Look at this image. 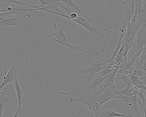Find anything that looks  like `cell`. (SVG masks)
I'll list each match as a JSON object with an SVG mask.
<instances>
[{
	"label": "cell",
	"mask_w": 146,
	"mask_h": 117,
	"mask_svg": "<svg viewBox=\"0 0 146 117\" xmlns=\"http://www.w3.org/2000/svg\"><path fill=\"white\" fill-rule=\"evenodd\" d=\"M83 117H86V116H83Z\"/></svg>",
	"instance_id": "cell-33"
},
{
	"label": "cell",
	"mask_w": 146,
	"mask_h": 117,
	"mask_svg": "<svg viewBox=\"0 0 146 117\" xmlns=\"http://www.w3.org/2000/svg\"><path fill=\"white\" fill-rule=\"evenodd\" d=\"M129 76L131 82L137 89H143L146 90V86L143 82L133 76L130 72Z\"/></svg>",
	"instance_id": "cell-21"
},
{
	"label": "cell",
	"mask_w": 146,
	"mask_h": 117,
	"mask_svg": "<svg viewBox=\"0 0 146 117\" xmlns=\"http://www.w3.org/2000/svg\"><path fill=\"white\" fill-rule=\"evenodd\" d=\"M70 102H78L84 104L88 107L89 110L92 111L96 117H99L98 110L100 107L98 105V98L92 95L90 97L76 98L70 97Z\"/></svg>",
	"instance_id": "cell-7"
},
{
	"label": "cell",
	"mask_w": 146,
	"mask_h": 117,
	"mask_svg": "<svg viewBox=\"0 0 146 117\" xmlns=\"http://www.w3.org/2000/svg\"><path fill=\"white\" fill-rule=\"evenodd\" d=\"M116 98L122 99L123 101L125 103L126 105L131 110L133 117H141L138 109L136 94L130 96H119Z\"/></svg>",
	"instance_id": "cell-9"
},
{
	"label": "cell",
	"mask_w": 146,
	"mask_h": 117,
	"mask_svg": "<svg viewBox=\"0 0 146 117\" xmlns=\"http://www.w3.org/2000/svg\"><path fill=\"white\" fill-rule=\"evenodd\" d=\"M0 94L1 95L0 99V117H1L4 107L7 104L9 99L7 97H4V94L1 92Z\"/></svg>",
	"instance_id": "cell-24"
},
{
	"label": "cell",
	"mask_w": 146,
	"mask_h": 117,
	"mask_svg": "<svg viewBox=\"0 0 146 117\" xmlns=\"http://www.w3.org/2000/svg\"><path fill=\"white\" fill-rule=\"evenodd\" d=\"M136 33L133 31L129 33H125L124 34L123 38L125 43L123 53L124 58H127V55L128 51L133 45L134 38Z\"/></svg>",
	"instance_id": "cell-12"
},
{
	"label": "cell",
	"mask_w": 146,
	"mask_h": 117,
	"mask_svg": "<svg viewBox=\"0 0 146 117\" xmlns=\"http://www.w3.org/2000/svg\"><path fill=\"white\" fill-rule=\"evenodd\" d=\"M19 78L17 74H16L15 80L12 82L15 86L17 95L18 105H25L24 102V95L25 90L22 89L21 87L18 82V79Z\"/></svg>",
	"instance_id": "cell-16"
},
{
	"label": "cell",
	"mask_w": 146,
	"mask_h": 117,
	"mask_svg": "<svg viewBox=\"0 0 146 117\" xmlns=\"http://www.w3.org/2000/svg\"><path fill=\"white\" fill-rule=\"evenodd\" d=\"M5 46L3 45H2L0 43V60L1 61L2 64L3 65V64L1 58V56L4 55L5 53L3 50V48Z\"/></svg>",
	"instance_id": "cell-29"
},
{
	"label": "cell",
	"mask_w": 146,
	"mask_h": 117,
	"mask_svg": "<svg viewBox=\"0 0 146 117\" xmlns=\"http://www.w3.org/2000/svg\"><path fill=\"white\" fill-rule=\"evenodd\" d=\"M105 64V62L101 63L99 61H97L94 64L90 65L87 68L82 69L78 70L77 69L76 66L73 64V70H71L73 72V75L84 74L86 76L82 79L86 82V85L89 83L93 75L98 72L100 71L103 69L106 68L105 66H101Z\"/></svg>",
	"instance_id": "cell-4"
},
{
	"label": "cell",
	"mask_w": 146,
	"mask_h": 117,
	"mask_svg": "<svg viewBox=\"0 0 146 117\" xmlns=\"http://www.w3.org/2000/svg\"><path fill=\"white\" fill-rule=\"evenodd\" d=\"M54 29L53 33L48 37H51L54 41L58 42L66 46L73 49L75 51H80L84 53L98 55L97 52L93 53L87 51L79 46H74L69 43L68 41L67 38L63 32L64 26L62 25L57 26L56 23L54 24Z\"/></svg>",
	"instance_id": "cell-3"
},
{
	"label": "cell",
	"mask_w": 146,
	"mask_h": 117,
	"mask_svg": "<svg viewBox=\"0 0 146 117\" xmlns=\"http://www.w3.org/2000/svg\"><path fill=\"white\" fill-rule=\"evenodd\" d=\"M142 0H135L134 10L130 22L135 23L136 20L142 10Z\"/></svg>",
	"instance_id": "cell-18"
},
{
	"label": "cell",
	"mask_w": 146,
	"mask_h": 117,
	"mask_svg": "<svg viewBox=\"0 0 146 117\" xmlns=\"http://www.w3.org/2000/svg\"><path fill=\"white\" fill-rule=\"evenodd\" d=\"M118 68H106L102 69L98 77H104L109 75L111 73L115 71H117Z\"/></svg>",
	"instance_id": "cell-25"
},
{
	"label": "cell",
	"mask_w": 146,
	"mask_h": 117,
	"mask_svg": "<svg viewBox=\"0 0 146 117\" xmlns=\"http://www.w3.org/2000/svg\"><path fill=\"white\" fill-rule=\"evenodd\" d=\"M42 11H45L51 13L54 12L64 15L66 14L62 11L56 5L55 3L54 0H53V2L51 3L49 5H47L46 6L42 9Z\"/></svg>",
	"instance_id": "cell-20"
},
{
	"label": "cell",
	"mask_w": 146,
	"mask_h": 117,
	"mask_svg": "<svg viewBox=\"0 0 146 117\" xmlns=\"http://www.w3.org/2000/svg\"><path fill=\"white\" fill-rule=\"evenodd\" d=\"M5 7L4 14L5 16L10 15L26 16L29 18L35 16H39L42 14V11L39 8H33L27 6L12 4L1 5Z\"/></svg>",
	"instance_id": "cell-2"
},
{
	"label": "cell",
	"mask_w": 146,
	"mask_h": 117,
	"mask_svg": "<svg viewBox=\"0 0 146 117\" xmlns=\"http://www.w3.org/2000/svg\"><path fill=\"white\" fill-rule=\"evenodd\" d=\"M117 71H114L110 74L104 81L103 83L99 86L98 87L100 88L99 89L106 88H115V81Z\"/></svg>",
	"instance_id": "cell-15"
},
{
	"label": "cell",
	"mask_w": 146,
	"mask_h": 117,
	"mask_svg": "<svg viewBox=\"0 0 146 117\" xmlns=\"http://www.w3.org/2000/svg\"><path fill=\"white\" fill-rule=\"evenodd\" d=\"M137 90L136 86L130 81L128 83L125 89L120 91H116V98L119 96H132L136 94Z\"/></svg>",
	"instance_id": "cell-13"
},
{
	"label": "cell",
	"mask_w": 146,
	"mask_h": 117,
	"mask_svg": "<svg viewBox=\"0 0 146 117\" xmlns=\"http://www.w3.org/2000/svg\"><path fill=\"white\" fill-rule=\"evenodd\" d=\"M130 71L133 76L143 82V77L144 74H146V71L137 69L133 67Z\"/></svg>",
	"instance_id": "cell-23"
},
{
	"label": "cell",
	"mask_w": 146,
	"mask_h": 117,
	"mask_svg": "<svg viewBox=\"0 0 146 117\" xmlns=\"http://www.w3.org/2000/svg\"><path fill=\"white\" fill-rule=\"evenodd\" d=\"M135 0H130V9L131 17L134 10Z\"/></svg>",
	"instance_id": "cell-30"
},
{
	"label": "cell",
	"mask_w": 146,
	"mask_h": 117,
	"mask_svg": "<svg viewBox=\"0 0 146 117\" xmlns=\"http://www.w3.org/2000/svg\"><path fill=\"white\" fill-rule=\"evenodd\" d=\"M99 117H133V116L126 115L117 112L110 109L104 111H99Z\"/></svg>",
	"instance_id": "cell-19"
},
{
	"label": "cell",
	"mask_w": 146,
	"mask_h": 117,
	"mask_svg": "<svg viewBox=\"0 0 146 117\" xmlns=\"http://www.w3.org/2000/svg\"><path fill=\"white\" fill-rule=\"evenodd\" d=\"M127 25V23L125 19H123L122 26L119 29V30L120 32V35L119 42L117 48L114 52L112 56L110 59L105 62L106 63L112 61L115 57L119 51L123 42H124L123 38L124 34L126 32Z\"/></svg>",
	"instance_id": "cell-10"
},
{
	"label": "cell",
	"mask_w": 146,
	"mask_h": 117,
	"mask_svg": "<svg viewBox=\"0 0 146 117\" xmlns=\"http://www.w3.org/2000/svg\"><path fill=\"white\" fill-rule=\"evenodd\" d=\"M146 23L145 22L140 28L138 34L137 50L135 55L139 56L146 52Z\"/></svg>",
	"instance_id": "cell-8"
},
{
	"label": "cell",
	"mask_w": 146,
	"mask_h": 117,
	"mask_svg": "<svg viewBox=\"0 0 146 117\" xmlns=\"http://www.w3.org/2000/svg\"><path fill=\"white\" fill-rule=\"evenodd\" d=\"M54 2L56 5L59 7H60L62 9L68 12L70 14L71 13L69 10L64 6L63 5L62 3V0H54Z\"/></svg>",
	"instance_id": "cell-28"
},
{
	"label": "cell",
	"mask_w": 146,
	"mask_h": 117,
	"mask_svg": "<svg viewBox=\"0 0 146 117\" xmlns=\"http://www.w3.org/2000/svg\"><path fill=\"white\" fill-rule=\"evenodd\" d=\"M78 16L72 20L86 28L104 44L107 45L109 43L113 44L114 40L110 38V32L98 26L88 16Z\"/></svg>",
	"instance_id": "cell-1"
},
{
	"label": "cell",
	"mask_w": 146,
	"mask_h": 117,
	"mask_svg": "<svg viewBox=\"0 0 146 117\" xmlns=\"http://www.w3.org/2000/svg\"><path fill=\"white\" fill-rule=\"evenodd\" d=\"M116 91L115 88H101L94 91L92 95L99 98L111 97L115 98L116 96Z\"/></svg>",
	"instance_id": "cell-11"
},
{
	"label": "cell",
	"mask_w": 146,
	"mask_h": 117,
	"mask_svg": "<svg viewBox=\"0 0 146 117\" xmlns=\"http://www.w3.org/2000/svg\"><path fill=\"white\" fill-rule=\"evenodd\" d=\"M2 89V88H1V87H0V92H1V90Z\"/></svg>",
	"instance_id": "cell-32"
},
{
	"label": "cell",
	"mask_w": 146,
	"mask_h": 117,
	"mask_svg": "<svg viewBox=\"0 0 146 117\" xmlns=\"http://www.w3.org/2000/svg\"><path fill=\"white\" fill-rule=\"evenodd\" d=\"M124 4L126 13L125 19L127 23H128L130 21L131 18V13L130 9V0H126L123 2Z\"/></svg>",
	"instance_id": "cell-22"
},
{
	"label": "cell",
	"mask_w": 146,
	"mask_h": 117,
	"mask_svg": "<svg viewBox=\"0 0 146 117\" xmlns=\"http://www.w3.org/2000/svg\"><path fill=\"white\" fill-rule=\"evenodd\" d=\"M145 91L146 90L143 89H137L136 93L137 95L139 96L142 100L143 104L145 107L146 105V98L143 92Z\"/></svg>",
	"instance_id": "cell-27"
},
{
	"label": "cell",
	"mask_w": 146,
	"mask_h": 117,
	"mask_svg": "<svg viewBox=\"0 0 146 117\" xmlns=\"http://www.w3.org/2000/svg\"><path fill=\"white\" fill-rule=\"evenodd\" d=\"M26 115L27 113L23 110L22 105H18L17 110L13 117H26Z\"/></svg>",
	"instance_id": "cell-26"
},
{
	"label": "cell",
	"mask_w": 146,
	"mask_h": 117,
	"mask_svg": "<svg viewBox=\"0 0 146 117\" xmlns=\"http://www.w3.org/2000/svg\"><path fill=\"white\" fill-rule=\"evenodd\" d=\"M9 26L19 27L25 31H27L30 29L23 16L20 15L10 18L0 19V31L2 30L3 28Z\"/></svg>",
	"instance_id": "cell-6"
},
{
	"label": "cell",
	"mask_w": 146,
	"mask_h": 117,
	"mask_svg": "<svg viewBox=\"0 0 146 117\" xmlns=\"http://www.w3.org/2000/svg\"><path fill=\"white\" fill-rule=\"evenodd\" d=\"M4 71L5 72V75L3 77L4 81L0 85V87L2 88L7 84L10 83H12L15 80L17 71L14 65L10 66L9 70L7 73L6 72L5 69Z\"/></svg>",
	"instance_id": "cell-14"
},
{
	"label": "cell",
	"mask_w": 146,
	"mask_h": 117,
	"mask_svg": "<svg viewBox=\"0 0 146 117\" xmlns=\"http://www.w3.org/2000/svg\"><path fill=\"white\" fill-rule=\"evenodd\" d=\"M137 101L140 104L142 108H143L145 112V117H146V107L144 106L142 104V103L140 102L138 98H137Z\"/></svg>",
	"instance_id": "cell-31"
},
{
	"label": "cell",
	"mask_w": 146,
	"mask_h": 117,
	"mask_svg": "<svg viewBox=\"0 0 146 117\" xmlns=\"http://www.w3.org/2000/svg\"><path fill=\"white\" fill-rule=\"evenodd\" d=\"M104 77H97L91 82L89 83L83 88L74 90L71 97L74 98H84L98 87L108 76Z\"/></svg>",
	"instance_id": "cell-5"
},
{
	"label": "cell",
	"mask_w": 146,
	"mask_h": 117,
	"mask_svg": "<svg viewBox=\"0 0 146 117\" xmlns=\"http://www.w3.org/2000/svg\"><path fill=\"white\" fill-rule=\"evenodd\" d=\"M146 13L145 9H143L137 18L135 23L134 32L136 33L146 21Z\"/></svg>",
	"instance_id": "cell-17"
}]
</instances>
